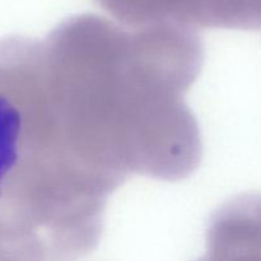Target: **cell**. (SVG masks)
Returning <instances> with one entry per match:
<instances>
[{"label": "cell", "mask_w": 261, "mask_h": 261, "mask_svg": "<svg viewBox=\"0 0 261 261\" xmlns=\"http://www.w3.org/2000/svg\"><path fill=\"white\" fill-rule=\"evenodd\" d=\"M42 54L54 103L101 167L124 181H180L199 167L200 130L184 98L203 65L195 31L79 14L55 27Z\"/></svg>", "instance_id": "6da1fadb"}, {"label": "cell", "mask_w": 261, "mask_h": 261, "mask_svg": "<svg viewBox=\"0 0 261 261\" xmlns=\"http://www.w3.org/2000/svg\"><path fill=\"white\" fill-rule=\"evenodd\" d=\"M196 261H261V194L237 196L213 214Z\"/></svg>", "instance_id": "7a4b0ae2"}, {"label": "cell", "mask_w": 261, "mask_h": 261, "mask_svg": "<svg viewBox=\"0 0 261 261\" xmlns=\"http://www.w3.org/2000/svg\"><path fill=\"white\" fill-rule=\"evenodd\" d=\"M22 132L23 111L9 98L0 96V186L22 160Z\"/></svg>", "instance_id": "3957f363"}]
</instances>
